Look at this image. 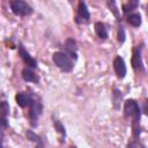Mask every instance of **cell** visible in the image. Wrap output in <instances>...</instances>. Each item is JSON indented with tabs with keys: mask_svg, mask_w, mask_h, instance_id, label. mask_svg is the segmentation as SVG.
I'll return each mask as SVG.
<instances>
[{
	"mask_svg": "<svg viewBox=\"0 0 148 148\" xmlns=\"http://www.w3.org/2000/svg\"><path fill=\"white\" fill-rule=\"evenodd\" d=\"M28 108H29V119H30V124H31V126H36V125H37L38 117L40 116L42 110H43V104H42V102H40L39 99L34 98Z\"/></svg>",
	"mask_w": 148,
	"mask_h": 148,
	"instance_id": "cell-4",
	"label": "cell"
},
{
	"mask_svg": "<svg viewBox=\"0 0 148 148\" xmlns=\"http://www.w3.org/2000/svg\"><path fill=\"white\" fill-rule=\"evenodd\" d=\"M53 125H54L56 131L61 135V139H65V138H66V130H65L64 125H62L59 120H54V121H53Z\"/></svg>",
	"mask_w": 148,
	"mask_h": 148,
	"instance_id": "cell-16",
	"label": "cell"
},
{
	"mask_svg": "<svg viewBox=\"0 0 148 148\" xmlns=\"http://www.w3.org/2000/svg\"><path fill=\"white\" fill-rule=\"evenodd\" d=\"M124 116L132 119V134L134 139H138L141 134V110L135 99H127L124 103Z\"/></svg>",
	"mask_w": 148,
	"mask_h": 148,
	"instance_id": "cell-1",
	"label": "cell"
},
{
	"mask_svg": "<svg viewBox=\"0 0 148 148\" xmlns=\"http://www.w3.org/2000/svg\"><path fill=\"white\" fill-rule=\"evenodd\" d=\"M8 127V123H7V118L6 117H2L0 116V132L2 133L6 128Z\"/></svg>",
	"mask_w": 148,
	"mask_h": 148,
	"instance_id": "cell-20",
	"label": "cell"
},
{
	"mask_svg": "<svg viewBox=\"0 0 148 148\" xmlns=\"http://www.w3.org/2000/svg\"><path fill=\"white\" fill-rule=\"evenodd\" d=\"M95 32H96V35H97L101 39H106V38L109 37L108 29H106L105 24L102 23V22H96V23H95Z\"/></svg>",
	"mask_w": 148,
	"mask_h": 148,
	"instance_id": "cell-13",
	"label": "cell"
},
{
	"mask_svg": "<svg viewBox=\"0 0 148 148\" xmlns=\"http://www.w3.org/2000/svg\"><path fill=\"white\" fill-rule=\"evenodd\" d=\"M17 51H18V56L21 57V59L23 60V62L27 65V67L29 68H37V61L36 59H34L30 53L24 49L23 44H18V47H17Z\"/></svg>",
	"mask_w": 148,
	"mask_h": 148,
	"instance_id": "cell-6",
	"label": "cell"
},
{
	"mask_svg": "<svg viewBox=\"0 0 148 148\" xmlns=\"http://www.w3.org/2000/svg\"><path fill=\"white\" fill-rule=\"evenodd\" d=\"M34 99L32 95L29 94V92H17L16 96H15V101H16V104L24 109V108H28L31 103V101Z\"/></svg>",
	"mask_w": 148,
	"mask_h": 148,
	"instance_id": "cell-9",
	"label": "cell"
},
{
	"mask_svg": "<svg viewBox=\"0 0 148 148\" xmlns=\"http://www.w3.org/2000/svg\"><path fill=\"white\" fill-rule=\"evenodd\" d=\"M113 69H114V73L118 79L121 80L126 76V73H127L126 64L120 56H116V58L113 59Z\"/></svg>",
	"mask_w": 148,
	"mask_h": 148,
	"instance_id": "cell-7",
	"label": "cell"
},
{
	"mask_svg": "<svg viewBox=\"0 0 148 148\" xmlns=\"http://www.w3.org/2000/svg\"><path fill=\"white\" fill-rule=\"evenodd\" d=\"M22 79L27 82H35V83H38V81H39L38 75L29 67H24L22 69Z\"/></svg>",
	"mask_w": 148,
	"mask_h": 148,
	"instance_id": "cell-11",
	"label": "cell"
},
{
	"mask_svg": "<svg viewBox=\"0 0 148 148\" xmlns=\"http://www.w3.org/2000/svg\"><path fill=\"white\" fill-rule=\"evenodd\" d=\"M71 148H76V147H75V146H72V147H71Z\"/></svg>",
	"mask_w": 148,
	"mask_h": 148,
	"instance_id": "cell-21",
	"label": "cell"
},
{
	"mask_svg": "<svg viewBox=\"0 0 148 148\" xmlns=\"http://www.w3.org/2000/svg\"><path fill=\"white\" fill-rule=\"evenodd\" d=\"M138 5H139V1H130V2H127V3H124V5H123V12H124L125 14H128V13H131L133 9H135V8L138 7Z\"/></svg>",
	"mask_w": 148,
	"mask_h": 148,
	"instance_id": "cell-15",
	"label": "cell"
},
{
	"mask_svg": "<svg viewBox=\"0 0 148 148\" xmlns=\"http://www.w3.org/2000/svg\"><path fill=\"white\" fill-rule=\"evenodd\" d=\"M52 60L54 62V65L62 72L65 73H69L72 72V69L74 68V64H73V60L65 53V52H61V51H58V52H54L53 56H52Z\"/></svg>",
	"mask_w": 148,
	"mask_h": 148,
	"instance_id": "cell-2",
	"label": "cell"
},
{
	"mask_svg": "<svg viewBox=\"0 0 148 148\" xmlns=\"http://www.w3.org/2000/svg\"><path fill=\"white\" fill-rule=\"evenodd\" d=\"M65 53L71 58L76 60L77 59V54H76V42L73 38H67L65 42Z\"/></svg>",
	"mask_w": 148,
	"mask_h": 148,
	"instance_id": "cell-10",
	"label": "cell"
},
{
	"mask_svg": "<svg viewBox=\"0 0 148 148\" xmlns=\"http://www.w3.org/2000/svg\"><path fill=\"white\" fill-rule=\"evenodd\" d=\"M127 148H146V147L140 141H138L136 139H134V140H132V141H130L127 143Z\"/></svg>",
	"mask_w": 148,
	"mask_h": 148,
	"instance_id": "cell-18",
	"label": "cell"
},
{
	"mask_svg": "<svg viewBox=\"0 0 148 148\" xmlns=\"http://www.w3.org/2000/svg\"><path fill=\"white\" fill-rule=\"evenodd\" d=\"M126 21H127L131 25H133V27H140L141 23H142L141 15H140L139 13H130V14H127Z\"/></svg>",
	"mask_w": 148,
	"mask_h": 148,
	"instance_id": "cell-14",
	"label": "cell"
},
{
	"mask_svg": "<svg viewBox=\"0 0 148 148\" xmlns=\"http://www.w3.org/2000/svg\"><path fill=\"white\" fill-rule=\"evenodd\" d=\"M9 113V104L7 101H0V116L7 117Z\"/></svg>",
	"mask_w": 148,
	"mask_h": 148,
	"instance_id": "cell-17",
	"label": "cell"
},
{
	"mask_svg": "<svg viewBox=\"0 0 148 148\" xmlns=\"http://www.w3.org/2000/svg\"><path fill=\"white\" fill-rule=\"evenodd\" d=\"M90 18V13L87 8V5L84 1H80L77 5V12L76 15L74 17V21L77 24H82V23H87Z\"/></svg>",
	"mask_w": 148,
	"mask_h": 148,
	"instance_id": "cell-5",
	"label": "cell"
},
{
	"mask_svg": "<svg viewBox=\"0 0 148 148\" xmlns=\"http://www.w3.org/2000/svg\"><path fill=\"white\" fill-rule=\"evenodd\" d=\"M25 135H27V138H28L29 141H31V142L35 143V148H44V142H43V140H42L40 136L37 135L34 131L28 130V131L25 132Z\"/></svg>",
	"mask_w": 148,
	"mask_h": 148,
	"instance_id": "cell-12",
	"label": "cell"
},
{
	"mask_svg": "<svg viewBox=\"0 0 148 148\" xmlns=\"http://www.w3.org/2000/svg\"><path fill=\"white\" fill-rule=\"evenodd\" d=\"M117 37H118V42H119L120 44H123V43L125 42L126 35H125V30H124V28H123V27H119V29H118V35H117Z\"/></svg>",
	"mask_w": 148,
	"mask_h": 148,
	"instance_id": "cell-19",
	"label": "cell"
},
{
	"mask_svg": "<svg viewBox=\"0 0 148 148\" xmlns=\"http://www.w3.org/2000/svg\"><path fill=\"white\" fill-rule=\"evenodd\" d=\"M10 8H12V12L17 16H28V15L32 14V12H34L32 7L28 2L22 1V0L12 1Z\"/></svg>",
	"mask_w": 148,
	"mask_h": 148,
	"instance_id": "cell-3",
	"label": "cell"
},
{
	"mask_svg": "<svg viewBox=\"0 0 148 148\" xmlns=\"http://www.w3.org/2000/svg\"><path fill=\"white\" fill-rule=\"evenodd\" d=\"M131 64H132V67L134 71H136V72L143 71V64H142V59H141V47L135 46L133 49V56H132Z\"/></svg>",
	"mask_w": 148,
	"mask_h": 148,
	"instance_id": "cell-8",
	"label": "cell"
}]
</instances>
